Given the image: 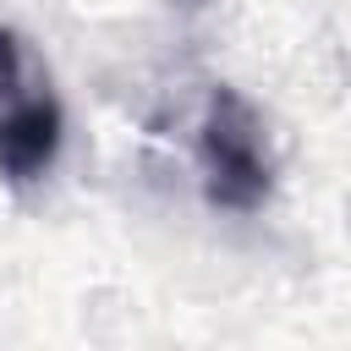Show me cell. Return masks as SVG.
Here are the masks:
<instances>
[{"label":"cell","mask_w":351,"mask_h":351,"mask_svg":"<svg viewBox=\"0 0 351 351\" xmlns=\"http://www.w3.org/2000/svg\"><path fill=\"white\" fill-rule=\"evenodd\" d=\"M197 176L203 197L230 214H258L274 192V159L258 110L236 88H214L197 121Z\"/></svg>","instance_id":"1"},{"label":"cell","mask_w":351,"mask_h":351,"mask_svg":"<svg viewBox=\"0 0 351 351\" xmlns=\"http://www.w3.org/2000/svg\"><path fill=\"white\" fill-rule=\"evenodd\" d=\"M66 137V115L55 93H16L0 110V176L11 186H33Z\"/></svg>","instance_id":"2"},{"label":"cell","mask_w":351,"mask_h":351,"mask_svg":"<svg viewBox=\"0 0 351 351\" xmlns=\"http://www.w3.org/2000/svg\"><path fill=\"white\" fill-rule=\"evenodd\" d=\"M22 93V38L11 27H0V99Z\"/></svg>","instance_id":"3"}]
</instances>
